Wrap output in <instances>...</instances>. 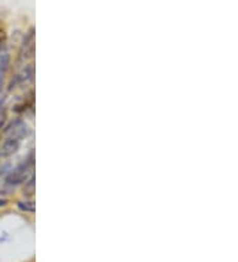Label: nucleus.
I'll return each mask as SVG.
<instances>
[{
    "instance_id": "obj_9",
    "label": "nucleus",
    "mask_w": 238,
    "mask_h": 262,
    "mask_svg": "<svg viewBox=\"0 0 238 262\" xmlns=\"http://www.w3.org/2000/svg\"><path fill=\"white\" fill-rule=\"evenodd\" d=\"M6 204H7L6 199H0V208L4 207V205H6Z\"/></svg>"
},
{
    "instance_id": "obj_3",
    "label": "nucleus",
    "mask_w": 238,
    "mask_h": 262,
    "mask_svg": "<svg viewBox=\"0 0 238 262\" xmlns=\"http://www.w3.org/2000/svg\"><path fill=\"white\" fill-rule=\"evenodd\" d=\"M20 141L16 138H7L6 141L0 146V157L8 158L19 150Z\"/></svg>"
},
{
    "instance_id": "obj_5",
    "label": "nucleus",
    "mask_w": 238,
    "mask_h": 262,
    "mask_svg": "<svg viewBox=\"0 0 238 262\" xmlns=\"http://www.w3.org/2000/svg\"><path fill=\"white\" fill-rule=\"evenodd\" d=\"M17 207L23 212H28V213L35 212V203L32 202H19L17 203Z\"/></svg>"
},
{
    "instance_id": "obj_6",
    "label": "nucleus",
    "mask_w": 238,
    "mask_h": 262,
    "mask_svg": "<svg viewBox=\"0 0 238 262\" xmlns=\"http://www.w3.org/2000/svg\"><path fill=\"white\" fill-rule=\"evenodd\" d=\"M26 188H27V191H28V193L35 192V176H32V179L29 180Z\"/></svg>"
},
{
    "instance_id": "obj_7",
    "label": "nucleus",
    "mask_w": 238,
    "mask_h": 262,
    "mask_svg": "<svg viewBox=\"0 0 238 262\" xmlns=\"http://www.w3.org/2000/svg\"><path fill=\"white\" fill-rule=\"evenodd\" d=\"M3 73H0V92L3 90Z\"/></svg>"
},
{
    "instance_id": "obj_1",
    "label": "nucleus",
    "mask_w": 238,
    "mask_h": 262,
    "mask_svg": "<svg viewBox=\"0 0 238 262\" xmlns=\"http://www.w3.org/2000/svg\"><path fill=\"white\" fill-rule=\"evenodd\" d=\"M32 166V160L28 159L26 163L20 164L17 168H15L10 175L7 176V184H10V186H19L21 183H24L28 178V171Z\"/></svg>"
},
{
    "instance_id": "obj_4",
    "label": "nucleus",
    "mask_w": 238,
    "mask_h": 262,
    "mask_svg": "<svg viewBox=\"0 0 238 262\" xmlns=\"http://www.w3.org/2000/svg\"><path fill=\"white\" fill-rule=\"evenodd\" d=\"M10 64L11 56L6 51H0V73H4L10 68Z\"/></svg>"
},
{
    "instance_id": "obj_2",
    "label": "nucleus",
    "mask_w": 238,
    "mask_h": 262,
    "mask_svg": "<svg viewBox=\"0 0 238 262\" xmlns=\"http://www.w3.org/2000/svg\"><path fill=\"white\" fill-rule=\"evenodd\" d=\"M4 133L8 135V138H16V139L21 141L23 138H26L29 134V127L27 126L26 122L21 121V119H15L7 126Z\"/></svg>"
},
{
    "instance_id": "obj_8",
    "label": "nucleus",
    "mask_w": 238,
    "mask_h": 262,
    "mask_svg": "<svg viewBox=\"0 0 238 262\" xmlns=\"http://www.w3.org/2000/svg\"><path fill=\"white\" fill-rule=\"evenodd\" d=\"M3 123H4V114H0V128L3 127Z\"/></svg>"
}]
</instances>
